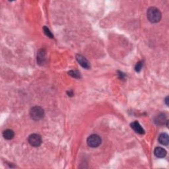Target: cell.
Instances as JSON below:
<instances>
[{
	"mask_svg": "<svg viewBox=\"0 0 169 169\" xmlns=\"http://www.w3.org/2000/svg\"><path fill=\"white\" fill-rule=\"evenodd\" d=\"M15 135L14 132L11 129H6L3 132V136L5 139H7V140H10V139H13Z\"/></svg>",
	"mask_w": 169,
	"mask_h": 169,
	"instance_id": "8fae6325",
	"label": "cell"
},
{
	"mask_svg": "<svg viewBox=\"0 0 169 169\" xmlns=\"http://www.w3.org/2000/svg\"><path fill=\"white\" fill-rule=\"evenodd\" d=\"M165 101L166 105H167V106H168V97H166V99H165Z\"/></svg>",
	"mask_w": 169,
	"mask_h": 169,
	"instance_id": "2e32d148",
	"label": "cell"
},
{
	"mask_svg": "<svg viewBox=\"0 0 169 169\" xmlns=\"http://www.w3.org/2000/svg\"><path fill=\"white\" fill-rule=\"evenodd\" d=\"M67 94H69V95H68V96H70V97H72V96L73 95V93L72 91H68V92H67Z\"/></svg>",
	"mask_w": 169,
	"mask_h": 169,
	"instance_id": "9a60e30c",
	"label": "cell"
},
{
	"mask_svg": "<svg viewBox=\"0 0 169 169\" xmlns=\"http://www.w3.org/2000/svg\"><path fill=\"white\" fill-rule=\"evenodd\" d=\"M154 153H155V155L157 157H158V158H163V157H165L167 155V151L161 147H158L155 149Z\"/></svg>",
	"mask_w": 169,
	"mask_h": 169,
	"instance_id": "9c48e42d",
	"label": "cell"
},
{
	"mask_svg": "<svg viewBox=\"0 0 169 169\" xmlns=\"http://www.w3.org/2000/svg\"><path fill=\"white\" fill-rule=\"evenodd\" d=\"M131 127L136 133H139V134H144L145 133V130L138 121H133L131 124Z\"/></svg>",
	"mask_w": 169,
	"mask_h": 169,
	"instance_id": "52a82bcc",
	"label": "cell"
},
{
	"mask_svg": "<svg viewBox=\"0 0 169 169\" xmlns=\"http://www.w3.org/2000/svg\"><path fill=\"white\" fill-rule=\"evenodd\" d=\"M30 116L32 120L35 121L40 120L44 117V111L42 108H41L40 106H35L31 109Z\"/></svg>",
	"mask_w": 169,
	"mask_h": 169,
	"instance_id": "7a4b0ae2",
	"label": "cell"
},
{
	"mask_svg": "<svg viewBox=\"0 0 169 169\" xmlns=\"http://www.w3.org/2000/svg\"><path fill=\"white\" fill-rule=\"evenodd\" d=\"M159 143L163 145H168L169 143V137L167 133H161L159 137Z\"/></svg>",
	"mask_w": 169,
	"mask_h": 169,
	"instance_id": "30bf717a",
	"label": "cell"
},
{
	"mask_svg": "<svg viewBox=\"0 0 169 169\" xmlns=\"http://www.w3.org/2000/svg\"><path fill=\"white\" fill-rule=\"evenodd\" d=\"M165 121H167V116L165 114H160L155 118V123L157 125H163Z\"/></svg>",
	"mask_w": 169,
	"mask_h": 169,
	"instance_id": "ba28073f",
	"label": "cell"
},
{
	"mask_svg": "<svg viewBox=\"0 0 169 169\" xmlns=\"http://www.w3.org/2000/svg\"><path fill=\"white\" fill-rule=\"evenodd\" d=\"M29 143L33 147H38L42 143V138L39 134L33 133L29 137Z\"/></svg>",
	"mask_w": 169,
	"mask_h": 169,
	"instance_id": "277c9868",
	"label": "cell"
},
{
	"mask_svg": "<svg viewBox=\"0 0 169 169\" xmlns=\"http://www.w3.org/2000/svg\"><path fill=\"white\" fill-rule=\"evenodd\" d=\"M43 30H44V33H45V34L46 35L47 37L50 38H54V35L52 34V32H50V29H49L48 27H47V26H44V28H43Z\"/></svg>",
	"mask_w": 169,
	"mask_h": 169,
	"instance_id": "4fadbf2b",
	"label": "cell"
},
{
	"mask_svg": "<svg viewBox=\"0 0 169 169\" xmlns=\"http://www.w3.org/2000/svg\"><path fill=\"white\" fill-rule=\"evenodd\" d=\"M142 66H143V64H142L141 61H139L138 62L137 64L135 65V70L137 72H139L141 70Z\"/></svg>",
	"mask_w": 169,
	"mask_h": 169,
	"instance_id": "5bb4252c",
	"label": "cell"
},
{
	"mask_svg": "<svg viewBox=\"0 0 169 169\" xmlns=\"http://www.w3.org/2000/svg\"><path fill=\"white\" fill-rule=\"evenodd\" d=\"M76 60L78 61V63L81 65V67H83L85 69H89L91 66L89 61L85 58L81 54H77L76 55Z\"/></svg>",
	"mask_w": 169,
	"mask_h": 169,
	"instance_id": "5b68a950",
	"label": "cell"
},
{
	"mask_svg": "<svg viewBox=\"0 0 169 169\" xmlns=\"http://www.w3.org/2000/svg\"><path fill=\"white\" fill-rule=\"evenodd\" d=\"M147 19L151 23H159L161 19L162 15L161 11L158 8L155 7H151L148 9L147 12Z\"/></svg>",
	"mask_w": 169,
	"mask_h": 169,
	"instance_id": "6da1fadb",
	"label": "cell"
},
{
	"mask_svg": "<svg viewBox=\"0 0 169 169\" xmlns=\"http://www.w3.org/2000/svg\"><path fill=\"white\" fill-rule=\"evenodd\" d=\"M87 144L89 147L95 148L99 147V145L101 144V138L99 135L97 134H93L90 135L87 139Z\"/></svg>",
	"mask_w": 169,
	"mask_h": 169,
	"instance_id": "3957f363",
	"label": "cell"
},
{
	"mask_svg": "<svg viewBox=\"0 0 169 169\" xmlns=\"http://www.w3.org/2000/svg\"><path fill=\"white\" fill-rule=\"evenodd\" d=\"M68 73H69L70 75L73 77L74 78H80V73L78 72V71L72 70L70 71Z\"/></svg>",
	"mask_w": 169,
	"mask_h": 169,
	"instance_id": "7c38bea8",
	"label": "cell"
},
{
	"mask_svg": "<svg viewBox=\"0 0 169 169\" xmlns=\"http://www.w3.org/2000/svg\"><path fill=\"white\" fill-rule=\"evenodd\" d=\"M37 60L38 61V64L43 65L45 63L46 60V52L44 49H41L38 52Z\"/></svg>",
	"mask_w": 169,
	"mask_h": 169,
	"instance_id": "8992f818",
	"label": "cell"
}]
</instances>
